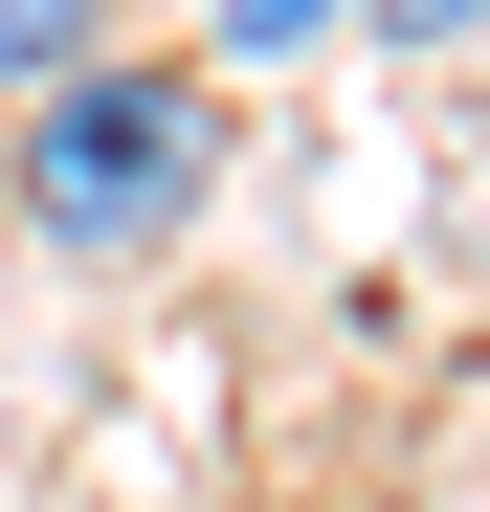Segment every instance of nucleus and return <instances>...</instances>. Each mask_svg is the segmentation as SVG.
Segmentation results:
<instances>
[{"label": "nucleus", "mask_w": 490, "mask_h": 512, "mask_svg": "<svg viewBox=\"0 0 490 512\" xmlns=\"http://www.w3.org/2000/svg\"><path fill=\"white\" fill-rule=\"evenodd\" d=\"M45 268H156L201 201H223V67L179 45H90L67 90H23V156H0Z\"/></svg>", "instance_id": "1"}, {"label": "nucleus", "mask_w": 490, "mask_h": 512, "mask_svg": "<svg viewBox=\"0 0 490 512\" xmlns=\"http://www.w3.org/2000/svg\"><path fill=\"white\" fill-rule=\"evenodd\" d=\"M90 45H112V0H0V112H23V90H67Z\"/></svg>", "instance_id": "2"}, {"label": "nucleus", "mask_w": 490, "mask_h": 512, "mask_svg": "<svg viewBox=\"0 0 490 512\" xmlns=\"http://www.w3.org/2000/svg\"><path fill=\"white\" fill-rule=\"evenodd\" d=\"M357 45H401V67H468V0H335Z\"/></svg>", "instance_id": "3"}, {"label": "nucleus", "mask_w": 490, "mask_h": 512, "mask_svg": "<svg viewBox=\"0 0 490 512\" xmlns=\"http://www.w3.org/2000/svg\"><path fill=\"white\" fill-rule=\"evenodd\" d=\"M290 45H335V0H223V67H290Z\"/></svg>", "instance_id": "4"}]
</instances>
